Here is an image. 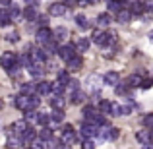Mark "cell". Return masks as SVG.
<instances>
[{"label":"cell","instance_id":"6da1fadb","mask_svg":"<svg viewBox=\"0 0 153 149\" xmlns=\"http://www.w3.org/2000/svg\"><path fill=\"white\" fill-rule=\"evenodd\" d=\"M83 118H85V122H91V124H95V126L105 124L103 112L97 110L95 107H85V108H83Z\"/></svg>","mask_w":153,"mask_h":149},{"label":"cell","instance_id":"7a4b0ae2","mask_svg":"<svg viewBox=\"0 0 153 149\" xmlns=\"http://www.w3.org/2000/svg\"><path fill=\"white\" fill-rule=\"evenodd\" d=\"M97 136L103 139H116L118 138V128L111 126V124H101L97 128Z\"/></svg>","mask_w":153,"mask_h":149},{"label":"cell","instance_id":"3957f363","mask_svg":"<svg viewBox=\"0 0 153 149\" xmlns=\"http://www.w3.org/2000/svg\"><path fill=\"white\" fill-rule=\"evenodd\" d=\"M76 139H78V136H76L74 128H72L70 124H64V126H62V136H60V142H62L64 145H72V143H76Z\"/></svg>","mask_w":153,"mask_h":149},{"label":"cell","instance_id":"277c9868","mask_svg":"<svg viewBox=\"0 0 153 149\" xmlns=\"http://www.w3.org/2000/svg\"><path fill=\"white\" fill-rule=\"evenodd\" d=\"M16 64H18V56L14 54V52H4L2 56H0V66L4 68V70H10V68H14Z\"/></svg>","mask_w":153,"mask_h":149},{"label":"cell","instance_id":"5b68a950","mask_svg":"<svg viewBox=\"0 0 153 149\" xmlns=\"http://www.w3.org/2000/svg\"><path fill=\"white\" fill-rule=\"evenodd\" d=\"M56 54H58L60 58L64 60V62H68L72 56L78 54V50H76V47H74V45H62V47H58V52H56Z\"/></svg>","mask_w":153,"mask_h":149},{"label":"cell","instance_id":"8992f818","mask_svg":"<svg viewBox=\"0 0 153 149\" xmlns=\"http://www.w3.org/2000/svg\"><path fill=\"white\" fill-rule=\"evenodd\" d=\"M91 41L97 43V45H101V47H107V45H108V31L95 29L93 35H91Z\"/></svg>","mask_w":153,"mask_h":149},{"label":"cell","instance_id":"52a82bcc","mask_svg":"<svg viewBox=\"0 0 153 149\" xmlns=\"http://www.w3.org/2000/svg\"><path fill=\"white\" fill-rule=\"evenodd\" d=\"M29 97H31V95H18V97H16L14 99V107L16 108H19V110H23V112H25V110H31V107H29Z\"/></svg>","mask_w":153,"mask_h":149},{"label":"cell","instance_id":"ba28073f","mask_svg":"<svg viewBox=\"0 0 153 149\" xmlns=\"http://www.w3.org/2000/svg\"><path fill=\"white\" fill-rule=\"evenodd\" d=\"M97 128L99 126H95V124H91V122H83V126H82V136L83 138H95V136H97Z\"/></svg>","mask_w":153,"mask_h":149},{"label":"cell","instance_id":"9c48e42d","mask_svg":"<svg viewBox=\"0 0 153 149\" xmlns=\"http://www.w3.org/2000/svg\"><path fill=\"white\" fill-rule=\"evenodd\" d=\"M37 43L39 45H45V43H49L51 39H52V31L49 29V27H41V29L37 31Z\"/></svg>","mask_w":153,"mask_h":149},{"label":"cell","instance_id":"30bf717a","mask_svg":"<svg viewBox=\"0 0 153 149\" xmlns=\"http://www.w3.org/2000/svg\"><path fill=\"white\" fill-rule=\"evenodd\" d=\"M66 10H68V6L64 2H56V4H51L49 14L51 16H64V14H66Z\"/></svg>","mask_w":153,"mask_h":149},{"label":"cell","instance_id":"8fae6325","mask_svg":"<svg viewBox=\"0 0 153 149\" xmlns=\"http://www.w3.org/2000/svg\"><path fill=\"white\" fill-rule=\"evenodd\" d=\"M136 139H138L140 143H149L151 142V130L149 128H143V130H140V132H136Z\"/></svg>","mask_w":153,"mask_h":149},{"label":"cell","instance_id":"7c38bea8","mask_svg":"<svg viewBox=\"0 0 153 149\" xmlns=\"http://www.w3.org/2000/svg\"><path fill=\"white\" fill-rule=\"evenodd\" d=\"M103 79H105V83H107V85H114V87L120 83V76L116 74V72H107Z\"/></svg>","mask_w":153,"mask_h":149},{"label":"cell","instance_id":"4fadbf2b","mask_svg":"<svg viewBox=\"0 0 153 149\" xmlns=\"http://www.w3.org/2000/svg\"><path fill=\"white\" fill-rule=\"evenodd\" d=\"M35 138H37V132H35L33 128H27V130L22 134V139H23V143H27V145H31V143L35 142Z\"/></svg>","mask_w":153,"mask_h":149},{"label":"cell","instance_id":"5bb4252c","mask_svg":"<svg viewBox=\"0 0 153 149\" xmlns=\"http://www.w3.org/2000/svg\"><path fill=\"white\" fill-rule=\"evenodd\" d=\"M23 145L22 136H8V149H19Z\"/></svg>","mask_w":153,"mask_h":149},{"label":"cell","instance_id":"9a60e30c","mask_svg":"<svg viewBox=\"0 0 153 149\" xmlns=\"http://www.w3.org/2000/svg\"><path fill=\"white\" fill-rule=\"evenodd\" d=\"M66 64H68V68H70V70H79V68L83 66V60H82V56H79V54H76V56H72Z\"/></svg>","mask_w":153,"mask_h":149},{"label":"cell","instance_id":"2e32d148","mask_svg":"<svg viewBox=\"0 0 153 149\" xmlns=\"http://www.w3.org/2000/svg\"><path fill=\"white\" fill-rule=\"evenodd\" d=\"M132 19V12L128 10V8H122V10L116 14V21H120V23H128Z\"/></svg>","mask_w":153,"mask_h":149},{"label":"cell","instance_id":"e0dca14e","mask_svg":"<svg viewBox=\"0 0 153 149\" xmlns=\"http://www.w3.org/2000/svg\"><path fill=\"white\" fill-rule=\"evenodd\" d=\"M12 126H14V132H16V134H18V136H22L23 132H25L27 128H29V122H27V120L23 118V120H18V122H14Z\"/></svg>","mask_w":153,"mask_h":149},{"label":"cell","instance_id":"ac0fdd59","mask_svg":"<svg viewBox=\"0 0 153 149\" xmlns=\"http://www.w3.org/2000/svg\"><path fill=\"white\" fill-rule=\"evenodd\" d=\"M27 72H29L33 78H41V76L45 74V68H43V64H31V66L27 68Z\"/></svg>","mask_w":153,"mask_h":149},{"label":"cell","instance_id":"d6986e66","mask_svg":"<svg viewBox=\"0 0 153 149\" xmlns=\"http://www.w3.org/2000/svg\"><path fill=\"white\" fill-rule=\"evenodd\" d=\"M23 18H25L27 21H35V19L39 18V14H37V8H33V6H27L25 10H23Z\"/></svg>","mask_w":153,"mask_h":149},{"label":"cell","instance_id":"ffe728a7","mask_svg":"<svg viewBox=\"0 0 153 149\" xmlns=\"http://www.w3.org/2000/svg\"><path fill=\"white\" fill-rule=\"evenodd\" d=\"M130 12L132 14H143V12H146V8H143V2L142 0H132L130 2Z\"/></svg>","mask_w":153,"mask_h":149},{"label":"cell","instance_id":"44dd1931","mask_svg":"<svg viewBox=\"0 0 153 149\" xmlns=\"http://www.w3.org/2000/svg\"><path fill=\"white\" fill-rule=\"evenodd\" d=\"M66 37H68V29L62 27V25L52 31V39H54V41H62V39H66Z\"/></svg>","mask_w":153,"mask_h":149},{"label":"cell","instance_id":"7402d4cb","mask_svg":"<svg viewBox=\"0 0 153 149\" xmlns=\"http://www.w3.org/2000/svg\"><path fill=\"white\" fill-rule=\"evenodd\" d=\"M43 47H45V49H43V52H45L47 56H49V54H54V52H58V45H56L54 39H51V41H49V43H45Z\"/></svg>","mask_w":153,"mask_h":149},{"label":"cell","instance_id":"603a6c76","mask_svg":"<svg viewBox=\"0 0 153 149\" xmlns=\"http://www.w3.org/2000/svg\"><path fill=\"white\" fill-rule=\"evenodd\" d=\"M37 95H51V82H39L37 83Z\"/></svg>","mask_w":153,"mask_h":149},{"label":"cell","instance_id":"cb8c5ba5","mask_svg":"<svg viewBox=\"0 0 153 149\" xmlns=\"http://www.w3.org/2000/svg\"><path fill=\"white\" fill-rule=\"evenodd\" d=\"M39 139H43V142H51V139H52V128L51 126H43V130L39 132Z\"/></svg>","mask_w":153,"mask_h":149},{"label":"cell","instance_id":"d4e9b609","mask_svg":"<svg viewBox=\"0 0 153 149\" xmlns=\"http://www.w3.org/2000/svg\"><path fill=\"white\" fill-rule=\"evenodd\" d=\"M18 64H19V66H25V68H29L31 64H33V60H31L29 52H23V54H19V56H18Z\"/></svg>","mask_w":153,"mask_h":149},{"label":"cell","instance_id":"484cf974","mask_svg":"<svg viewBox=\"0 0 153 149\" xmlns=\"http://www.w3.org/2000/svg\"><path fill=\"white\" fill-rule=\"evenodd\" d=\"M51 107H52V108H64V99H62V95H52V93H51Z\"/></svg>","mask_w":153,"mask_h":149},{"label":"cell","instance_id":"4316f807","mask_svg":"<svg viewBox=\"0 0 153 149\" xmlns=\"http://www.w3.org/2000/svg\"><path fill=\"white\" fill-rule=\"evenodd\" d=\"M8 12H10V19H12V21H19V18L23 16V12L19 10L18 6H14V4L10 6V10H8Z\"/></svg>","mask_w":153,"mask_h":149},{"label":"cell","instance_id":"83f0119b","mask_svg":"<svg viewBox=\"0 0 153 149\" xmlns=\"http://www.w3.org/2000/svg\"><path fill=\"white\" fill-rule=\"evenodd\" d=\"M108 23H111V16H108V14H99L97 16V25H99V29H105Z\"/></svg>","mask_w":153,"mask_h":149},{"label":"cell","instance_id":"f1b7e54d","mask_svg":"<svg viewBox=\"0 0 153 149\" xmlns=\"http://www.w3.org/2000/svg\"><path fill=\"white\" fill-rule=\"evenodd\" d=\"M83 101H85V93H83V91H79V89L72 91V103L74 105H79V103H83Z\"/></svg>","mask_w":153,"mask_h":149},{"label":"cell","instance_id":"f546056e","mask_svg":"<svg viewBox=\"0 0 153 149\" xmlns=\"http://www.w3.org/2000/svg\"><path fill=\"white\" fill-rule=\"evenodd\" d=\"M10 12L6 8H0V25H10Z\"/></svg>","mask_w":153,"mask_h":149},{"label":"cell","instance_id":"4dcf8cb0","mask_svg":"<svg viewBox=\"0 0 153 149\" xmlns=\"http://www.w3.org/2000/svg\"><path fill=\"white\" fill-rule=\"evenodd\" d=\"M51 120H52V122H56V124L62 122V120H64V112H62V108H54V110L51 112Z\"/></svg>","mask_w":153,"mask_h":149},{"label":"cell","instance_id":"1f68e13d","mask_svg":"<svg viewBox=\"0 0 153 149\" xmlns=\"http://www.w3.org/2000/svg\"><path fill=\"white\" fill-rule=\"evenodd\" d=\"M76 50H78V52L89 50V39H79V41L76 43Z\"/></svg>","mask_w":153,"mask_h":149},{"label":"cell","instance_id":"d6a6232c","mask_svg":"<svg viewBox=\"0 0 153 149\" xmlns=\"http://www.w3.org/2000/svg\"><path fill=\"white\" fill-rule=\"evenodd\" d=\"M62 91H64V85L58 82V79L51 83V93H52V95H62Z\"/></svg>","mask_w":153,"mask_h":149},{"label":"cell","instance_id":"836d02e7","mask_svg":"<svg viewBox=\"0 0 153 149\" xmlns=\"http://www.w3.org/2000/svg\"><path fill=\"white\" fill-rule=\"evenodd\" d=\"M142 82H143V79L140 78V76H130L124 83H126L128 87H134V85H142Z\"/></svg>","mask_w":153,"mask_h":149},{"label":"cell","instance_id":"e575fe53","mask_svg":"<svg viewBox=\"0 0 153 149\" xmlns=\"http://www.w3.org/2000/svg\"><path fill=\"white\" fill-rule=\"evenodd\" d=\"M76 23H78L82 29H87V27H89V21H87V18L83 14H78V16H76Z\"/></svg>","mask_w":153,"mask_h":149},{"label":"cell","instance_id":"d590c367","mask_svg":"<svg viewBox=\"0 0 153 149\" xmlns=\"http://www.w3.org/2000/svg\"><path fill=\"white\" fill-rule=\"evenodd\" d=\"M108 114L120 116V114H122V105H120V103H111V110H108Z\"/></svg>","mask_w":153,"mask_h":149},{"label":"cell","instance_id":"8d00e7d4","mask_svg":"<svg viewBox=\"0 0 153 149\" xmlns=\"http://www.w3.org/2000/svg\"><path fill=\"white\" fill-rule=\"evenodd\" d=\"M70 79H72V78H70V74H68V72H66V70H62V72H58V82H60V83H62V85H64V87H66V85H68V83H70Z\"/></svg>","mask_w":153,"mask_h":149},{"label":"cell","instance_id":"74e56055","mask_svg":"<svg viewBox=\"0 0 153 149\" xmlns=\"http://www.w3.org/2000/svg\"><path fill=\"white\" fill-rule=\"evenodd\" d=\"M37 122L41 124V126H49V122H51V114H47V112H39Z\"/></svg>","mask_w":153,"mask_h":149},{"label":"cell","instance_id":"f35d334b","mask_svg":"<svg viewBox=\"0 0 153 149\" xmlns=\"http://www.w3.org/2000/svg\"><path fill=\"white\" fill-rule=\"evenodd\" d=\"M37 118H39V112H35V108L25 110V120L27 122H37Z\"/></svg>","mask_w":153,"mask_h":149},{"label":"cell","instance_id":"ab89813d","mask_svg":"<svg viewBox=\"0 0 153 149\" xmlns=\"http://www.w3.org/2000/svg\"><path fill=\"white\" fill-rule=\"evenodd\" d=\"M108 10L111 12H116L118 14L122 10V2H116V0H108Z\"/></svg>","mask_w":153,"mask_h":149},{"label":"cell","instance_id":"60d3db41","mask_svg":"<svg viewBox=\"0 0 153 149\" xmlns=\"http://www.w3.org/2000/svg\"><path fill=\"white\" fill-rule=\"evenodd\" d=\"M39 105H41V99H39V95H37V93L31 95V97H29V107H31V108H37Z\"/></svg>","mask_w":153,"mask_h":149},{"label":"cell","instance_id":"b9f144b4","mask_svg":"<svg viewBox=\"0 0 153 149\" xmlns=\"http://www.w3.org/2000/svg\"><path fill=\"white\" fill-rule=\"evenodd\" d=\"M116 95H128V85L126 83H118V85H116Z\"/></svg>","mask_w":153,"mask_h":149},{"label":"cell","instance_id":"7bdbcfd3","mask_svg":"<svg viewBox=\"0 0 153 149\" xmlns=\"http://www.w3.org/2000/svg\"><path fill=\"white\" fill-rule=\"evenodd\" d=\"M6 41H8V43H18V41H19V35L16 33V31H10V33L6 35Z\"/></svg>","mask_w":153,"mask_h":149},{"label":"cell","instance_id":"ee69618b","mask_svg":"<svg viewBox=\"0 0 153 149\" xmlns=\"http://www.w3.org/2000/svg\"><path fill=\"white\" fill-rule=\"evenodd\" d=\"M82 149H95V143H93V139H83L82 142Z\"/></svg>","mask_w":153,"mask_h":149},{"label":"cell","instance_id":"f6af8a7d","mask_svg":"<svg viewBox=\"0 0 153 149\" xmlns=\"http://www.w3.org/2000/svg\"><path fill=\"white\" fill-rule=\"evenodd\" d=\"M99 110H101V112H108V110H111V103H108V101H101V103H99Z\"/></svg>","mask_w":153,"mask_h":149},{"label":"cell","instance_id":"bcb514c9","mask_svg":"<svg viewBox=\"0 0 153 149\" xmlns=\"http://www.w3.org/2000/svg\"><path fill=\"white\" fill-rule=\"evenodd\" d=\"M143 124H146V128L153 130V114H147L146 118H143Z\"/></svg>","mask_w":153,"mask_h":149},{"label":"cell","instance_id":"7dc6e473","mask_svg":"<svg viewBox=\"0 0 153 149\" xmlns=\"http://www.w3.org/2000/svg\"><path fill=\"white\" fill-rule=\"evenodd\" d=\"M68 87H70V91H76V89H79V83H78V79H70Z\"/></svg>","mask_w":153,"mask_h":149},{"label":"cell","instance_id":"c3c4849f","mask_svg":"<svg viewBox=\"0 0 153 149\" xmlns=\"http://www.w3.org/2000/svg\"><path fill=\"white\" fill-rule=\"evenodd\" d=\"M37 21L41 23V27H47V23H49V18H47V16H39Z\"/></svg>","mask_w":153,"mask_h":149},{"label":"cell","instance_id":"681fc988","mask_svg":"<svg viewBox=\"0 0 153 149\" xmlns=\"http://www.w3.org/2000/svg\"><path fill=\"white\" fill-rule=\"evenodd\" d=\"M97 0H78V6H89V4H95Z\"/></svg>","mask_w":153,"mask_h":149},{"label":"cell","instance_id":"f907efd6","mask_svg":"<svg viewBox=\"0 0 153 149\" xmlns=\"http://www.w3.org/2000/svg\"><path fill=\"white\" fill-rule=\"evenodd\" d=\"M25 4H27V6H33V8H37V6H39V0H25Z\"/></svg>","mask_w":153,"mask_h":149},{"label":"cell","instance_id":"816d5d0a","mask_svg":"<svg viewBox=\"0 0 153 149\" xmlns=\"http://www.w3.org/2000/svg\"><path fill=\"white\" fill-rule=\"evenodd\" d=\"M151 85H153V79H143L142 87H146V89H147V87H151Z\"/></svg>","mask_w":153,"mask_h":149},{"label":"cell","instance_id":"f5cc1de1","mask_svg":"<svg viewBox=\"0 0 153 149\" xmlns=\"http://www.w3.org/2000/svg\"><path fill=\"white\" fill-rule=\"evenodd\" d=\"M66 6H78V0H64Z\"/></svg>","mask_w":153,"mask_h":149},{"label":"cell","instance_id":"db71d44e","mask_svg":"<svg viewBox=\"0 0 153 149\" xmlns=\"http://www.w3.org/2000/svg\"><path fill=\"white\" fill-rule=\"evenodd\" d=\"M0 4H4V8H10L12 6V0H0Z\"/></svg>","mask_w":153,"mask_h":149},{"label":"cell","instance_id":"11a10c76","mask_svg":"<svg viewBox=\"0 0 153 149\" xmlns=\"http://www.w3.org/2000/svg\"><path fill=\"white\" fill-rule=\"evenodd\" d=\"M143 149H153V142H149V143H146V145H143Z\"/></svg>","mask_w":153,"mask_h":149},{"label":"cell","instance_id":"9f6ffc18","mask_svg":"<svg viewBox=\"0 0 153 149\" xmlns=\"http://www.w3.org/2000/svg\"><path fill=\"white\" fill-rule=\"evenodd\" d=\"M2 107H4V101H2V99H0V110H2Z\"/></svg>","mask_w":153,"mask_h":149},{"label":"cell","instance_id":"6f0895ef","mask_svg":"<svg viewBox=\"0 0 153 149\" xmlns=\"http://www.w3.org/2000/svg\"><path fill=\"white\" fill-rule=\"evenodd\" d=\"M149 41L153 43V31H151V33H149Z\"/></svg>","mask_w":153,"mask_h":149},{"label":"cell","instance_id":"680465c9","mask_svg":"<svg viewBox=\"0 0 153 149\" xmlns=\"http://www.w3.org/2000/svg\"><path fill=\"white\" fill-rule=\"evenodd\" d=\"M151 142H153V130H151Z\"/></svg>","mask_w":153,"mask_h":149},{"label":"cell","instance_id":"91938a15","mask_svg":"<svg viewBox=\"0 0 153 149\" xmlns=\"http://www.w3.org/2000/svg\"><path fill=\"white\" fill-rule=\"evenodd\" d=\"M116 2H124V0H116Z\"/></svg>","mask_w":153,"mask_h":149}]
</instances>
